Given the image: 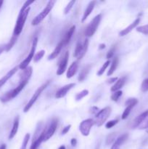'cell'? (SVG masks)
Here are the masks:
<instances>
[{
    "label": "cell",
    "mask_w": 148,
    "mask_h": 149,
    "mask_svg": "<svg viewBox=\"0 0 148 149\" xmlns=\"http://www.w3.org/2000/svg\"><path fill=\"white\" fill-rule=\"evenodd\" d=\"M28 81L26 80V81H20V84H18L17 87H16L15 88L12 89V90H10L7 93H4L1 97H0V100H1L2 103H7V102L10 101L12 99L15 98L16 96L18 95L19 93L23 90V89L24 88L25 86L28 84Z\"/></svg>",
    "instance_id": "obj_1"
},
{
    "label": "cell",
    "mask_w": 148,
    "mask_h": 149,
    "mask_svg": "<svg viewBox=\"0 0 148 149\" xmlns=\"http://www.w3.org/2000/svg\"><path fill=\"white\" fill-rule=\"evenodd\" d=\"M30 8L28 7L24 12H20V13L18 15V17H17V21H16L15 26L13 35L18 36L21 33L23 27H24L25 23L26 21V19H27L28 15L29 12H30Z\"/></svg>",
    "instance_id": "obj_2"
},
{
    "label": "cell",
    "mask_w": 148,
    "mask_h": 149,
    "mask_svg": "<svg viewBox=\"0 0 148 149\" xmlns=\"http://www.w3.org/2000/svg\"><path fill=\"white\" fill-rule=\"evenodd\" d=\"M55 2H56V1H55V0H50V1H48V3L46 4V7L44 8V10L33 19L31 22L32 26H37V25H39L48 15V14L50 13L51 10L53 8L54 5H55Z\"/></svg>",
    "instance_id": "obj_3"
},
{
    "label": "cell",
    "mask_w": 148,
    "mask_h": 149,
    "mask_svg": "<svg viewBox=\"0 0 148 149\" xmlns=\"http://www.w3.org/2000/svg\"><path fill=\"white\" fill-rule=\"evenodd\" d=\"M111 111V108L109 107V106L105 107L104 109L100 111L95 115V118L93 119V120H94V125H97V127H101L102 125L107 121V119H108L109 116H110Z\"/></svg>",
    "instance_id": "obj_4"
},
{
    "label": "cell",
    "mask_w": 148,
    "mask_h": 149,
    "mask_svg": "<svg viewBox=\"0 0 148 149\" xmlns=\"http://www.w3.org/2000/svg\"><path fill=\"white\" fill-rule=\"evenodd\" d=\"M49 81H46V83H44V84H42L40 87H39V88L36 90V91L35 92V93L33 94V95L32 96L31 98L30 99V100L28 102V103L26 104V106H25L24 109H23V111H24L25 113H26V112H28L29 110H30V108L33 106V104L36 103V101L37 100V99L39 98V96L41 95V94L42 93V92H43L44 90L46 88V87H47V86L49 85Z\"/></svg>",
    "instance_id": "obj_5"
},
{
    "label": "cell",
    "mask_w": 148,
    "mask_h": 149,
    "mask_svg": "<svg viewBox=\"0 0 148 149\" xmlns=\"http://www.w3.org/2000/svg\"><path fill=\"white\" fill-rule=\"evenodd\" d=\"M37 43H38V38L36 37L33 39V42H32V46H31V49H30V52H29L28 55L26 58V59L24 61H22L21 63L19 65L18 68L21 70H24L26 69V68L28 67V64L30 63L31 60L33 59V57H34V53L35 51H36V46H37Z\"/></svg>",
    "instance_id": "obj_6"
},
{
    "label": "cell",
    "mask_w": 148,
    "mask_h": 149,
    "mask_svg": "<svg viewBox=\"0 0 148 149\" xmlns=\"http://www.w3.org/2000/svg\"><path fill=\"white\" fill-rule=\"evenodd\" d=\"M101 18H102V15L99 14L92 19L91 23L89 24V26H87L86 29L85 35L87 36V37L92 36L94 34V33H95L96 31H97V28H98L99 25H100V21H101Z\"/></svg>",
    "instance_id": "obj_7"
},
{
    "label": "cell",
    "mask_w": 148,
    "mask_h": 149,
    "mask_svg": "<svg viewBox=\"0 0 148 149\" xmlns=\"http://www.w3.org/2000/svg\"><path fill=\"white\" fill-rule=\"evenodd\" d=\"M94 125V120L91 119H88L83 121L80 124L79 126V130L81 132V133L82 134V135H84V136H88L89 135L91 127H92V126Z\"/></svg>",
    "instance_id": "obj_8"
},
{
    "label": "cell",
    "mask_w": 148,
    "mask_h": 149,
    "mask_svg": "<svg viewBox=\"0 0 148 149\" xmlns=\"http://www.w3.org/2000/svg\"><path fill=\"white\" fill-rule=\"evenodd\" d=\"M68 58H69V52L66 51L59 62L57 70V75L60 76L65 72L67 68V65H68Z\"/></svg>",
    "instance_id": "obj_9"
},
{
    "label": "cell",
    "mask_w": 148,
    "mask_h": 149,
    "mask_svg": "<svg viewBox=\"0 0 148 149\" xmlns=\"http://www.w3.org/2000/svg\"><path fill=\"white\" fill-rule=\"evenodd\" d=\"M57 127V119H53V120L52 121V122H51L50 125L49 126V127H48L47 129H46V130H45L44 142L48 141L49 138H51L53 136L55 131H56Z\"/></svg>",
    "instance_id": "obj_10"
},
{
    "label": "cell",
    "mask_w": 148,
    "mask_h": 149,
    "mask_svg": "<svg viewBox=\"0 0 148 149\" xmlns=\"http://www.w3.org/2000/svg\"><path fill=\"white\" fill-rule=\"evenodd\" d=\"M74 86H75V84H74V83H71V84H68L63 86V87L59 88V90L57 91L56 94H55V97L57 99H59L65 97L67 95V93H68Z\"/></svg>",
    "instance_id": "obj_11"
},
{
    "label": "cell",
    "mask_w": 148,
    "mask_h": 149,
    "mask_svg": "<svg viewBox=\"0 0 148 149\" xmlns=\"http://www.w3.org/2000/svg\"><path fill=\"white\" fill-rule=\"evenodd\" d=\"M129 135L127 133H125L119 136L117 139L115 140L114 143H113V146H112L111 149H119L120 146L126 142V140L128 139Z\"/></svg>",
    "instance_id": "obj_12"
},
{
    "label": "cell",
    "mask_w": 148,
    "mask_h": 149,
    "mask_svg": "<svg viewBox=\"0 0 148 149\" xmlns=\"http://www.w3.org/2000/svg\"><path fill=\"white\" fill-rule=\"evenodd\" d=\"M139 22H140V18H139V17H138V18H136V20L133 22V23H131V24L129 25L128 27H126V29H123V30H122L119 33V36H126V35H127L128 33H130V32L131 31L133 30L134 28H136V26H138V24L139 23Z\"/></svg>",
    "instance_id": "obj_13"
},
{
    "label": "cell",
    "mask_w": 148,
    "mask_h": 149,
    "mask_svg": "<svg viewBox=\"0 0 148 149\" xmlns=\"http://www.w3.org/2000/svg\"><path fill=\"white\" fill-rule=\"evenodd\" d=\"M45 130H46V128L42 130V132H41L40 135H39L38 138H36V139H34V141H33L31 146H30V149H37L39 148V146L41 145L42 142H44V134H45Z\"/></svg>",
    "instance_id": "obj_14"
},
{
    "label": "cell",
    "mask_w": 148,
    "mask_h": 149,
    "mask_svg": "<svg viewBox=\"0 0 148 149\" xmlns=\"http://www.w3.org/2000/svg\"><path fill=\"white\" fill-rule=\"evenodd\" d=\"M75 26H71V27L68 29V31L66 32V33H65V36H64V38L62 39V40L61 41V42H62V43L63 44L64 46L66 45H68V44L69 43V42L71 41V38H72L74 32H75Z\"/></svg>",
    "instance_id": "obj_15"
},
{
    "label": "cell",
    "mask_w": 148,
    "mask_h": 149,
    "mask_svg": "<svg viewBox=\"0 0 148 149\" xmlns=\"http://www.w3.org/2000/svg\"><path fill=\"white\" fill-rule=\"evenodd\" d=\"M17 68H18V67H17V66L15 67V68H13L12 69L10 70L9 72H7V74H5V75H4V77H3L2 78L0 79V88H1V87H2V86L4 85V84H5V83L7 82V81H8V80L10 79L11 78V77H12V76L14 75L16 72H17Z\"/></svg>",
    "instance_id": "obj_16"
},
{
    "label": "cell",
    "mask_w": 148,
    "mask_h": 149,
    "mask_svg": "<svg viewBox=\"0 0 148 149\" xmlns=\"http://www.w3.org/2000/svg\"><path fill=\"white\" fill-rule=\"evenodd\" d=\"M78 62H73L70 67L68 68V71H67V74H66V77L68 79H71L76 74L77 71H78Z\"/></svg>",
    "instance_id": "obj_17"
},
{
    "label": "cell",
    "mask_w": 148,
    "mask_h": 149,
    "mask_svg": "<svg viewBox=\"0 0 148 149\" xmlns=\"http://www.w3.org/2000/svg\"><path fill=\"white\" fill-rule=\"evenodd\" d=\"M95 4H96L95 1H90L89 4L88 6H87L86 9L85 11H84V15H83L82 19H81V21L84 22L86 20L87 17H88L90 15V14L91 13V12H92L93 10H94V6H95Z\"/></svg>",
    "instance_id": "obj_18"
},
{
    "label": "cell",
    "mask_w": 148,
    "mask_h": 149,
    "mask_svg": "<svg viewBox=\"0 0 148 149\" xmlns=\"http://www.w3.org/2000/svg\"><path fill=\"white\" fill-rule=\"evenodd\" d=\"M126 81V77H121V78L118 79L117 80V81L115 83L114 85L111 87L110 90H111L112 92H113V93L116 91H118V90H120V89L124 86Z\"/></svg>",
    "instance_id": "obj_19"
},
{
    "label": "cell",
    "mask_w": 148,
    "mask_h": 149,
    "mask_svg": "<svg viewBox=\"0 0 148 149\" xmlns=\"http://www.w3.org/2000/svg\"><path fill=\"white\" fill-rule=\"evenodd\" d=\"M18 127H19V116H17L15 118L12 127L10 135H9V139L10 140L12 139V138L15 136L16 134H17V130H18Z\"/></svg>",
    "instance_id": "obj_20"
},
{
    "label": "cell",
    "mask_w": 148,
    "mask_h": 149,
    "mask_svg": "<svg viewBox=\"0 0 148 149\" xmlns=\"http://www.w3.org/2000/svg\"><path fill=\"white\" fill-rule=\"evenodd\" d=\"M148 114V111H145V112H143L142 113H141L140 115L137 116L136 119H134L133 121V128H138V127L142 123L145 119L146 118V116H147Z\"/></svg>",
    "instance_id": "obj_21"
},
{
    "label": "cell",
    "mask_w": 148,
    "mask_h": 149,
    "mask_svg": "<svg viewBox=\"0 0 148 149\" xmlns=\"http://www.w3.org/2000/svg\"><path fill=\"white\" fill-rule=\"evenodd\" d=\"M64 45L62 43V42H59V43L57 45V47H55V49H54L53 52L48 56V60H49V61H51V60L55 59V58L59 55V54L60 53L61 50H62V47Z\"/></svg>",
    "instance_id": "obj_22"
},
{
    "label": "cell",
    "mask_w": 148,
    "mask_h": 149,
    "mask_svg": "<svg viewBox=\"0 0 148 149\" xmlns=\"http://www.w3.org/2000/svg\"><path fill=\"white\" fill-rule=\"evenodd\" d=\"M32 73H33V69H32V67H28L26 69L23 70V72L22 74L20 75V81H28L29 79L30 78L32 75Z\"/></svg>",
    "instance_id": "obj_23"
},
{
    "label": "cell",
    "mask_w": 148,
    "mask_h": 149,
    "mask_svg": "<svg viewBox=\"0 0 148 149\" xmlns=\"http://www.w3.org/2000/svg\"><path fill=\"white\" fill-rule=\"evenodd\" d=\"M90 69H91V65H86L84 68H83L82 70L81 71V72H80L79 76H78V81H84V80L86 79V76L88 75Z\"/></svg>",
    "instance_id": "obj_24"
},
{
    "label": "cell",
    "mask_w": 148,
    "mask_h": 149,
    "mask_svg": "<svg viewBox=\"0 0 148 149\" xmlns=\"http://www.w3.org/2000/svg\"><path fill=\"white\" fill-rule=\"evenodd\" d=\"M118 63L119 59L118 57H115V58H113V61H112L111 64H110V68H109L108 72H107V76H111L115 72V71L117 68L118 65Z\"/></svg>",
    "instance_id": "obj_25"
},
{
    "label": "cell",
    "mask_w": 148,
    "mask_h": 149,
    "mask_svg": "<svg viewBox=\"0 0 148 149\" xmlns=\"http://www.w3.org/2000/svg\"><path fill=\"white\" fill-rule=\"evenodd\" d=\"M17 36H15V35H12V38L10 39V42L6 45V52H9V51L12 48V47L14 46L16 42H17Z\"/></svg>",
    "instance_id": "obj_26"
},
{
    "label": "cell",
    "mask_w": 148,
    "mask_h": 149,
    "mask_svg": "<svg viewBox=\"0 0 148 149\" xmlns=\"http://www.w3.org/2000/svg\"><path fill=\"white\" fill-rule=\"evenodd\" d=\"M82 48H83V44H81V42H78V43L76 44V46H75V51H74V54H73V56L75 57V58H76L77 59L78 58L79 55H81V51H82Z\"/></svg>",
    "instance_id": "obj_27"
},
{
    "label": "cell",
    "mask_w": 148,
    "mask_h": 149,
    "mask_svg": "<svg viewBox=\"0 0 148 149\" xmlns=\"http://www.w3.org/2000/svg\"><path fill=\"white\" fill-rule=\"evenodd\" d=\"M88 47H89V40L88 39H85V41H84V42L83 43V48H82V51H81V55H79V57H78V59H81V58H83V57L85 55V54L87 52V49H88Z\"/></svg>",
    "instance_id": "obj_28"
},
{
    "label": "cell",
    "mask_w": 148,
    "mask_h": 149,
    "mask_svg": "<svg viewBox=\"0 0 148 149\" xmlns=\"http://www.w3.org/2000/svg\"><path fill=\"white\" fill-rule=\"evenodd\" d=\"M89 94V91L87 90H82L81 92H80V93H78V94L75 95V99L76 101H79V100H81V99L84 98V97H86V95H88Z\"/></svg>",
    "instance_id": "obj_29"
},
{
    "label": "cell",
    "mask_w": 148,
    "mask_h": 149,
    "mask_svg": "<svg viewBox=\"0 0 148 149\" xmlns=\"http://www.w3.org/2000/svg\"><path fill=\"white\" fill-rule=\"evenodd\" d=\"M110 64V60H107V61H106L105 63H104V64L102 65V66L101 67V68H100V70L98 71V72H97V76H102L103 74V73L105 71V70L107 69V67L109 66V65Z\"/></svg>",
    "instance_id": "obj_30"
},
{
    "label": "cell",
    "mask_w": 148,
    "mask_h": 149,
    "mask_svg": "<svg viewBox=\"0 0 148 149\" xmlns=\"http://www.w3.org/2000/svg\"><path fill=\"white\" fill-rule=\"evenodd\" d=\"M122 94H123V92H122L121 90H118V91L114 92L111 95L112 100H113V101L115 102H117L118 100V99L120 98V96L122 95Z\"/></svg>",
    "instance_id": "obj_31"
},
{
    "label": "cell",
    "mask_w": 148,
    "mask_h": 149,
    "mask_svg": "<svg viewBox=\"0 0 148 149\" xmlns=\"http://www.w3.org/2000/svg\"><path fill=\"white\" fill-rule=\"evenodd\" d=\"M138 103V100L136 98H129L126 101L125 104L126 106H132V107H134L136 104Z\"/></svg>",
    "instance_id": "obj_32"
},
{
    "label": "cell",
    "mask_w": 148,
    "mask_h": 149,
    "mask_svg": "<svg viewBox=\"0 0 148 149\" xmlns=\"http://www.w3.org/2000/svg\"><path fill=\"white\" fill-rule=\"evenodd\" d=\"M44 54H45L44 50H41L39 51V52H38L37 53L34 55V57H33V61H34V62L36 63L38 62V61H40V60H41V58H43Z\"/></svg>",
    "instance_id": "obj_33"
},
{
    "label": "cell",
    "mask_w": 148,
    "mask_h": 149,
    "mask_svg": "<svg viewBox=\"0 0 148 149\" xmlns=\"http://www.w3.org/2000/svg\"><path fill=\"white\" fill-rule=\"evenodd\" d=\"M30 135L29 133H27L26 135H25L24 139H23V143H22V146H21V148L20 149H26V148H27L28 143L29 140H30Z\"/></svg>",
    "instance_id": "obj_34"
},
{
    "label": "cell",
    "mask_w": 148,
    "mask_h": 149,
    "mask_svg": "<svg viewBox=\"0 0 148 149\" xmlns=\"http://www.w3.org/2000/svg\"><path fill=\"white\" fill-rule=\"evenodd\" d=\"M115 133H110L108 136L106 138V144L107 145H110L111 143H113V142H115Z\"/></svg>",
    "instance_id": "obj_35"
},
{
    "label": "cell",
    "mask_w": 148,
    "mask_h": 149,
    "mask_svg": "<svg viewBox=\"0 0 148 149\" xmlns=\"http://www.w3.org/2000/svg\"><path fill=\"white\" fill-rule=\"evenodd\" d=\"M136 31L139 33H142L143 34H148V24L145 25V26H139V27L136 28Z\"/></svg>",
    "instance_id": "obj_36"
},
{
    "label": "cell",
    "mask_w": 148,
    "mask_h": 149,
    "mask_svg": "<svg viewBox=\"0 0 148 149\" xmlns=\"http://www.w3.org/2000/svg\"><path fill=\"white\" fill-rule=\"evenodd\" d=\"M133 107H132V106H126V109L124 110V111H123V114H122V119H127V117L129 116V115L131 113V109H133Z\"/></svg>",
    "instance_id": "obj_37"
},
{
    "label": "cell",
    "mask_w": 148,
    "mask_h": 149,
    "mask_svg": "<svg viewBox=\"0 0 148 149\" xmlns=\"http://www.w3.org/2000/svg\"><path fill=\"white\" fill-rule=\"evenodd\" d=\"M75 0H73V1H71L68 4H67V6L65 7V10H64V13H65V15H67L69 13V12L71 11V9L73 8V6L74 5V4H75Z\"/></svg>",
    "instance_id": "obj_38"
},
{
    "label": "cell",
    "mask_w": 148,
    "mask_h": 149,
    "mask_svg": "<svg viewBox=\"0 0 148 149\" xmlns=\"http://www.w3.org/2000/svg\"><path fill=\"white\" fill-rule=\"evenodd\" d=\"M141 90L143 93H146L148 91V79H146L142 81V85H141Z\"/></svg>",
    "instance_id": "obj_39"
},
{
    "label": "cell",
    "mask_w": 148,
    "mask_h": 149,
    "mask_svg": "<svg viewBox=\"0 0 148 149\" xmlns=\"http://www.w3.org/2000/svg\"><path fill=\"white\" fill-rule=\"evenodd\" d=\"M148 128V114L145 119V120L142 122V123L138 127V129L139 130H144V129H147Z\"/></svg>",
    "instance_id": "obj_40"
},
{
    "label": "cell",
    "mask_w": 148,
    "mask_h": 149,
    "mask_svg": "<svg viewBox=\"0 0 148 149\" xmlns=\"http://www.w3.org/2000/svg\"><path fill=\"white\" fill-rule=\"evenodd\" d=\"M33 2H34V0H28V1H26V2L23 4V7H22L21 10H20V12H24L25 10H27L28 7H30L29 6H30L31 4H33Z\"/></svg>",
    "instance_id": "obj_41"
},
{
    "label": "cell",
    "mask_w": 148,
    "mask_h": 149,
    "mask_svg": "<svg viewBox=\"0 0 148 149\" xmlns=\"http://www.w3.org/2000/svg\"><path fill=\"white\" fill-rule=\"evenodd\" d=\"M118 120H117V119H115V120L109 121L108 122H107V123H106L105 127L107 128V129H110V128H112L113 127H114L115 125L118 123Z\"/></svg>",
    "instance_id": "obj_42"
},
{
    "label": "cell",
    "mask_w": 148,
    "mask_h": 149,
    "mask_svg": "<svg viewBox=\"0 0 148 149\" xmlns=\"http://www.w3.org/2000/svg\"><path fill=\"white\" fill-rule=\"evenodd\" d=\"M115 46H113V47L111 48V49L109 50V52H107V56H106V58H107V59H110V58H112L113 57V55H114L115 54Z\"/></svg>",
    "instance_id": "obj_43"
},
{
    "label": "cell",
    "mask_w": 148,
    "mask_h": 149,
    "mask_svg": "<svg viewBox=\"0 0 148 149\" xmlns=\"http://www.w3.org/2000/svg\"><path fill=\"white\" fill-rule=\"evenodd\" d=\"M71 125H68V126L65 127H64L63 129H62V135H65V134L68 133V131H69L70 129H71Z\"/></svg>",
    "instance_id": "obj_44"
},
{
    "label": "cell",
    "mask_w": 148,
    "mask_h": 149,
    "mask_svg": "<svg viewBox=\"0 0 148 149\" xmlns=\"http://www.w3.org/2000/svg\"><path fill=\"white\" fill-rule=\"evenodd\" d=\"M118 79V77H113V78H110L107 80V83H108V84H113L115 81H117Z\"/></svg>",
    "instance_id": "obj_45"
},
{
    "label": "cell",
    "mask_w": 148,
    "mask_h": 149,
    "mask_svg": "<svg viewBox=\"0 0 148 149\" xmlns=\"http://www.w3.org/2000/svg\"><path fill=\"white\" fill-rule=\"evenodd\" d=\"M4 51H6V45H0V55H1Z\"/></svg>",
    "instance_id": "obj_46"
},
{
    "label": "cell",
    "mask_w": 148,
    "mask_h": 149,
    "mask_svg": "<svg viewBox=\"0 0 148 149\" xmlns=\"http://www.w3.org/2000/svg\"><path fill=\"white\" fill-rule=\"evenodd\" d=\"M91 113H96V114H97V113H98V108H97V107H95V106H94V107H92L91 109Z\"/></svg>",
    "instance_id": "obj_47"
},
{
    "label": "cell",
    "mask_w": 148,
    "mask_h": 149,
    "mask_svg": "<svg viewBox=\"0 0 148 149\" xmlns=\"http://www.w3.org/2000/svg\"><path fill=\"white\" fill-rule=\"evenodd\" d=\"M71 144L72 146H75L77 144V140L75 138H72L71 141Z\"/></svg>",
    "instance_id": "obj_48"
},
{
    "label": "cell",
    "mask_w": 148,
    "mask_h": 149,
    "mask_svg": "<svg viewBox=\"0 0 148 149\" xmlns=\"http://www.w3.org/2000/svg\"><path fill=\"white\" fill-rule=\"evenodd\" d=\"M106 47V45H104V44H101V45H100V47H99V49H104Z\"/></svg>",
    "instance_id": "obj_49"
},
{
    "label": "cell",
    "mask_w": 148,
    "mask_h": 149,
    "mask_svg": "<svg viewBox=\"0 0 148 149\" xmlns=\"http://www.w3.org/2000/svg\"><path fill=\"white\" fill-rule=\"evenodd\" d=\"M0 149H6V145H5V144H2V145L0 146Z\"/></svg>",
    "instance_id": "obj_50"
},
{
    "label": "cell",
    "mask_w": 148,
    "mask_h": 149,
    "mask_svg": "<svg viewBox=\"0 0 148 149\" xmlns=\"http://www.w3.org/2000/svg\"><path fill=\"white\" fill-rule=\"evenodd\" d=\"M3 3H4V1H2V0H0V9H1V6H2Z\"/></svg>",
    "instance_id": "obj_51"
},
{
    "label": "cell",
    "mask_w": 148,
    "mask_h": 149,
    "mask_svg": "<svg viewBox=\"0 0 148 149\" xmlns=\"http://www.w3.org/2000/svg\"><path fill=\"white\" fill-rule=\"evenodd\" d=\"M58 149H65V146H61L59 147V148Z\"/></svg>",
    "instance_id": "obj_52"
},
{
    "label": "cell",
    "mask_w": 148,
    "mask_h": 149,
    "mask_svg": "<svg viewBox=\"0 0 148 149\" xmlns=\"http://www.w3.org/2000/svg\"><path fill=\"white\" fill-rule=\"evenodd\" d=\"M146 132L148 133V128H147V129H146Z\"/></svg>",
    "instance_id": "obj_53"
}]
</instances>
